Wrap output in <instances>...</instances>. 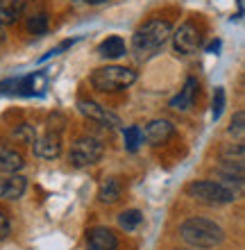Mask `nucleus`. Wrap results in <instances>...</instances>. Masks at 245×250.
I'll list each match as a JSON object with an SVG mask.
<instances>
[{
	"instance_id": "nucleus-16",
	"label": "nucleus",
	"mask_w": 245,
	"mask_h": 250,
	"mask_svg": "<svg viewBox=\"0 0 245 250\" xmlns=\"http://www.w3.org/2000/svg\"><path fill=\"white\" fill-rule=\"evenodd\" d=\"M125 53H127V46L120 37H109V39H105L98 46V55L105 57V60H118Z\"/></svg>"
},
{
	"instance_id": "nucleus-10",
	"label": "nucleus",
	"mask_w": 245,
	"mask_h": 250,
	"mask_svg": "<svg viewBox=\"0 0 245 250\" xmlns=\"http://www.w3.org/2000/svg\"><path fill=\"white\" fill-rule=\"evenodd\" d=\"M86 250H118V237L105 225L91 228L86 232Z\"/></svg>"
},
{
	"instance_id": "nucleus-12",
	"label": "nucleus",
	"mask_w": 245,
	"mask_h": 250,
	"mask_svg": "<svg viewBox=\"0 0 245 250\" xmlns=\"http://www.w3.org/2000/svg\"><path fill=\"white\" fill-rule=\"evenodd\" d=\"M198 96V78H186L184 86H182V91L170 100V107L172 109H177V112H186L188 107H193V100Z\"/></svg>"
},
{
	"instance_id": "nucleus-13",
	"label": "nucleus",
	"mask_w": 245,
	"mask_h": 250,
	"mask_svg": "<svg viewBox=\"0 0 245 250\" xmlns=\"http://www.w3.org/2000/svg\"><path fill=\"white\" fill-rule=\"evenodd\" d=\"M123 196V182L118 178H105L98 187V200L102 205H116Z\"/></svg>"
},
{
	"instance_id": "nucleus-17",
	"label": "nucleus",
	"mask_w": 245,
	"mask_h": 250,
	"mask_svg": "<svg viewBox=\"0 0 245 250\" xmlns=\"http://www.w3.org/2000/svg\"><path fill=\"white\" fill-rule=\"evenodd\" d=\"M25 30H27V34H32V37H43V34L48 32V14H43V12L32 14V16L25 21Z\"/></svg>"
},
{
	"instance_id": "nucleus-15",
	"label": "nucleus",
	"mask_w": 245,
	"mask_h": 250,
	"mask_svg": "<svg viewBox=\"0 0 245 250\" xmlns=\"http://www.w3.org/2000/svg\"><path fill=\"white\" fill-rule=\"evenodd\" d=\"M27 0H0V23L12 25L23 16Z\"/></svg>"
},
{
	"instance_id": "nucleus-11",
	"label": "nucleus",
	"mask_w": 245,
	"mask_h": 250,
	"mask_svg": "<svg viewBox=\"0 0 245 250\" xmlns=\"http://www.w3.org/2000/svg\"><path fill=\"white\" fill-rule=\"evenodd\" d=\"M27 189V180L19 173H7L5 178H0V198L5 200H19L23 198Z\"/></svg>"
},
{
	"instance_id": "nucleus-1",
	"label": "nucleus",
	"mask_w": 245,
	"mask_h": 250,
	"mask_svg": "<svg viewBox=\"0 0 245 250\" xmlns=\"http://www.w3.org/2000/svg\"><path fill=\"white\" fill-rule=\"evenodd\" d=\"M179 239L195 250H209L223 244L225 232L216 221L205 216H191L179 225Z\"/></svg>"
},
{
	"instance_id": "nucleus-24",
	"label": "nucleus",
	"mask_w": 245,
	"mask_h": 250,
	"mask_svg": "<svg viewBox=\"0 0 245 250\" xmlns=\"http://www.w3.org/2000/svg\"><path fill=\"white\" fill-rule=\"evenodd\" d=\"M9 234V218H7V214L2 209H0V241Z\"/></svg>"
},
{
	"instance_id": "nucleus-18",
	"label": "nucleus",
	"mask_w": 245,
	"mask_h": 250,
	"mask_svg": "<svg viewBox=\"0 0 245 250\" xmlns=\"http://www.w3.org/2000/svg\"><path fill=\"white\" fill-rule=\"evenodd\" d=\"M141 221H143V214L139 209H125L118 214V225L125 232H134L141 225Z\"/></svg>"
},
{
	"instance_id": "nucleus-6",
	"label": "nucleus",
	"mask_w": 245,
	"mask_h": 250,
	"mask_svg": "<svg viewBox=\"0 0 245 250\" xmlns=\"http://www.w3.org/2000/svg\"><path fill=\"white\" fill-rule=\"evenodd\" d=\"M170 37H172V46H175V50L182 53V55L198 53L200 43H202V34H200L198 25H195L193 21H184Z\"/></svg>"
},
{
	"instance_id": "nucleus-27",
	"label": "nucleus",
	"mask_w": 245,
	"mask_h": 250,
	"mask_svg": "<svg viewBox=\"0 0 245 250\" xmlns=\"http://www.w3.org/2000/svg\"><path fill=\"white\" fill-rule=\"evenodd\" d=\"M0 39H5V25L0 23Z\"/></svg>"
},
{
	"instance_id": "nucleus-22",
	"label": "nucleus",
	"mask_w": 245,
	"mask_h": 250,
	"mask_svg": "<svg viewBox=\"0 0 245 250\" xmlns=\"http://www.w3.org/2000/svg\"><path fill=\"white\" fill-rule=\"evenodd\" d=\"M223 109H225V89L218 86L216 93H213V105H211V116L213 121H218L223 116Z\"/></svg>"
},
{
	"instance_id": "nucleus-2",
	"label": "nucleus",
	"mask_w": 245,
	"mask_h": 250,
	"mask_svg": "<svg viewBox=\"0 0 245 250\" xmlns=\"http://www.w3.org/2000/svg\"><path fill=\"white\" fill-rule=\"evenodd\" d=\"M172 25L166 19H150L134 32L132 37V50L139 60H150L166 46L170 39Z\"/></svg>"
},
{
	"instance_id": "nucleus-21",
	"label": "nucleus",
	"mask_w": 245,
	"mask_h": 250,
	"mask_svg": "<svg viewBox=\"0 0 245 250\" xmlns=\"http://www.w3.org/2000/svg\"><path fill=\"white\" fill-rule=\"evenodd\" d=\"M229 134L232 137H239V139H243V134H245V112L243 109H239V112L234 114V119H232V123H229Z\"/></svg>"
},
{
	"instance_id": "nucleus-26",
	"label": "nucleus",
	"mask_w": 245,
	"mask_h": 250,
	"mask_svg": "<svg viewBox=\"0 0 245 250\" xmlns=\"http://www.w3.org/2000/svg\"><path fill=\"white\" fill-rule=\"evenodd\" d=\"M84 2H89V5H102V2H107V0H84Z\"/></svg>"
},
{
	"instance_id": "nucleus-5",
	"label": "nucleus",
	"mask_w": 245,
	"mask_h": 250,
	"mask_svg": "<svg viewBox=\"0 0 245 250\" xmlns=\"http://www.w3.org/2000/svg\"><path fill=\"white\" fill-rule=\"evenodd\" d=\"M105 155V146L102 141H98L95 137H80L75 139L73 146H71V152H68V162L75 166V168H86V166L98 164Z\"/></svg>"
},
{
	"instance_id": "nucleus-7",
	"label": "nucleus",
	"mask_w": 245,
	"mask_h": 250,
	"mask_svg": "<svg viewBox=\"0 0 245 250\" xmlns=\"http://www.w3.org/2000/svg\"><path fill=\"white\" fill-rule=\"evenodd\" d=\"M77 109L84 114L86 119H91V121H95V123L105 125V127H118L120 125L118 116H116L113 112H109L107 107H102L100 103H95V100L82 98L80 103H77Z\"/></svg>"
},
{
	"instance_id": "nucleus-3",
	"label": "nucleus",
	"mask_w": 245,
	"mask_h": 250,
	"mask_svg": "<svg viewBox=\"0 0 245 250\" xmlns=\"http://www.w3.org/2000/svg\"><path fill=\"white\" fill-rule=\"evenodd\" d=\"M136 82V71L125 66H102L91 73V86L102 93H118Z\"/></svg>"
},
{
	"instance_id": "nucleus-19",
	"label": "nucleus",
	"mask_w": 245,
	"mask_h": 250,
	"mask_svg": "<svg viewBox=\"0 0 245 250\" xmlns=\"http://www.w3.org/2000/svg\"><path fill=\"white\" fill-rule=\"evenodd\" d=\"M123 139H125L127 150L136 152L141 148V144H143V130H141L139 125H130V127H125V132H123Z\"/></svg>"
},
{
	"instance_id": "nucleus-23",
	"label": "nucleus",
	"mask_w": 245,
	"mask_h": 250,
	"mask_svg": "<svg viewBox=\"0 0 245 250\" xmlns=\"http://www.w3.org/2000/svg\"><path fill=\"white\" fill-rule=\"evenodd\" d=\"M75 43V39H68V41H61L59 46L57 48H53V50H50V53H46L43 55V57H41V62H46V60H50V57H55V55H61L64 53V50H66V48H71Z\"/></svg>"
},
{
	"instance_id": "nucleus-8",
	"label": "nucleus",
	"mask_w": 245,
	"mask_h": 250,
	"mask_svg": "<svg viewBox=\"0 0 245 250\" xmlns=\"http://www.w3.org/2000/svg\"><path fill=\"white\" fill-rule=\"evenodd\" d=\"M175 137V125L166 119H154L146 125L143 130V139H146L150 146H164L168 144L170 139Z\"/></svg>"
},
{
	"instance_id": "nucleus-4",
	"label": "nucleus",
	"mask_w": 245,
	"mask_h": 250,
	"mask_svg": "<svg viewBox=\"0 0 245 250\" xmlns=\"http://www.w3.org/2000/svg\"><path fill=\"white\" fill-rule=\"evenodd\" d=\"M186 196L209 207H220V205H229L236 200V196L227 187L220 185L218 180H195L186 187Z\"/></svg>"
},
{
	"instance_id": "nucleus-25",
	"label": "nucleus",
	"mask_w": 245,
	"mask_h": 250,
	"mask_svg": "<svg viewBox=\"0 0 245 250\" xmlns=\"http://www.w3.org/2000/svg\"><path fill=\"white\" fill-rule=\"evenodd\" d=\"M218 48H220V41H213V43H209V48H207V50H209V53H216Z\"/></svg>"
},
{
	"instance_id": "nucleus-9",
	"label": "nucleus",
	"mask_w": 245,
	"mask_h": 250,
	"mask_svg": "<svg viewBox=\"0 0 245 250\" xmlns=\"http://www.w3.org/2000/svg\"><path fill=\"white\" fill-rule=\"evenodd\" d=\"M34 155L41 159H57L61 155V134L48 130L46 134L34 139Z\"/></svg>"
},
{
	"instance_id": "nucleus-14",
	"label": "nucleus",
	"mask_w": 245,
	"mask_h": 250,
	"mask_svg": "<svg viewBox=\"0 0 245 250\" xmlns=\"http://www.w3.org/2000/svg\"><path fill=\"white\" fill-rule=\"evenodd\" d=\"M23 166H25V162H23V155H20L19 150H14L9 146L0 144V171L2 173H19Z\"/></svg>"
},
{
	"instance_id": "nucleus-20",
	"label": "nucleus",
	"mask_w": 245,
	"mask_h": 250,
	"mask_svg": "<svg viewBox=\"0 0 245 250\" xmlns=\"http://www.w3.org/2000/svg\"><path fill=\"white\" fill-rule=\"evenodd\" d=\"M12 137L16 139V141H23V144H34V139H37V130H34V125L23 123V125H19V127L12 132Z\"/></svg>"
}]
</instances>
